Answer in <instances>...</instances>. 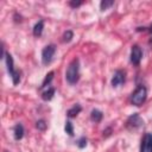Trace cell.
Returning <instances> with one entry per match:
<instances>
[{
    "label": "cell",
    "mask_w": 152,
    "mask_h": 152,
    "mask_svg": "<svg viewBox=\"0 0 152 152\" xmlns=\"http://www.w3.org/2000/svg\"><path fill=\"white\" fill-rule=\"evenodd\" d=\"M80 78V61L77 58L72 59L68 65L65 72V80L69 84H76Z\"/></svg>",
    "instance_id": "obj_1"
},
{
    "label": "cell",
    "mask_w": 152,
    "mask_h": 152,
    "mask_svg": "<svg viewBox=\"0 0 152 152\" xmlns=\"http://www.w3.org/2000/svg\"><path fill=\"white\" fill-rule=\"evenodd\" d=\"M146 97H147V90H146V88H145L144 86H139V87L134 90V93L132 94L131 102H132V104H134V106H141V104L145 102Z\"/></svg>",
    "instance_id": "obj_2"
},
{
    "label": "cell",
    "mask_w": 152,
    "mask_h": 152,
    "mask_svg": "<svg viewBox=\"0 0 152 152\" xmlns=\"http://www.w3.org/2000/svg\"><path fill=\"white\" fill-rule=\"evenodd\" d=\"M5 58H6V65H7V70L12 77V82L14 86H17L19 82H20V72L18 70L14 69V65H13V58L10 53H6L5 55Z\"/></svg>",
    "instance_id": "obj_3"
},
{
    "label": "cell",
    "mask_w": 152,
    "mask_h": 152,
    "mask_svg": "<svg viewBox=\"0 0 152 152\" xmlns=\"http://www.w3.org/2000/svg\"><path fill=\"white\" fill-rule=\"evenodd\" d=\"M55 52H56V46L53 44L46 45L42 51V62H43V64L48 65L52 61V57H53Z\"/></svg>",
    "instance_id": "obj_4"
},
{
    "label": "cell",
    "mask_w": 152,
    "mask_h": 152,
    "mask_svg": "<svg viewBox=\"0 0 152 152\" xmlns=\"http://www.w3.org/2000/svg\"><path fill=\"white\" fill-rule=\"evenodd\" d=\"M144 124V120L140 118V115L138 113H134L133 115H131L128 119H127V122H126V127L128 129H137L139 128L140 126H142Z\"/></svg>",
    "instance_id": "obj_5"
},
{
    "label": "cell",
    "mask_w": 152,
    "mask_h": 152,
    "mask_svg": "<svg viewBox=\"0 0 152 152\" xmlns=\"http://www.w3.org/2000/svg\"><path fill=\"white\" fill-rule=\"evenodd\" d=\"M140 152H152V133H146L142 137Z\"/></svg>",
    "instance_id": "obj_6"
},
{
    "label": "cell",
    "mask_w": 152,
    "mask_h": 152,
    "mask_svg": "<svg viewBox=\"0 0 152 152\" xmlns=\"http://www.w3.org/2000/svg\"><path fill=\"white\" fill-rule=\"evenodd\" d=\"M142 58V51L138 45H133L131 50V62L134 65H138Z\"/></svg>",
    "instance_id": "obj_7"
},
{
    "label": "cell",
    "mask_w": 152,
    "mask_h": 152,
    "mask_svg": "<svg viewBox=\"0 0 152 152\" xmlns=\"http://www.w3.org/2000/svg\"><path fill=\"white\" fill-rule=\"evenodd\" d=\"M125 78H126V74L125 71L122 70H116L113 75V78H112V86L113 87H118L120 84H122L125 82Z\"/></svg>",
    "instance_id": "obj_8"
},
{
    "label": "cell",
    "mask_w": 152,
    "mask_h": 152,
    "mask_svg": "<svg viewBox=\"0 0 152 152\" xmlns=\"http://www.w3.org/2000/svg\"><path fill=\"white\" fill-rule=\"evenodd\" d=\"M13 133H14V139L15 140H20L24 137V127L21 124H17L13 128Z\"/></svg>",
    "instance_id": "obj_9"
},
{
    "label": "cell",
    "mask_w": 152,
    "mask_h": 152,
    "mask_svg": "<svg viewBox=\"0 0 152 152\" xmlns=\"http://www.w3.org/2000/svg\"><path fill=\"white\" fill-rule=\"evenodd\" d=\"M102 118H103V114H102L101 110H99V109H93V110H91V113H90V119H91L94 122H100V121L102 120Z\"/></svg>",
    "instance_id": "obj_10"
},
{
    "label": "cell",
    "mask_w": 152,
    "mask_h": 152,
    "mask_svg": "<svg viewBox=\"0 0 152 152\" xmlns=\"http://www.w3.org/2000/svg\"><path fill=\"white\" fill-rule=\"evenodd\" d=\"M43 28H44V21L43 20H39L34 26H33V34L36 37H39L42 33H43Z\"/></svg>",
    "instance_id": "obj_11"
},
{
    "label": "cell",
    "mask_w": 152,
    "mask_h": 152,
    "mask_svg": "<svg viewBox=\"0 0 152 152\" xmlns=\"http://www.w3.org/2000/svg\"><path fill=\"white\" fill-rule=\"evenodd\" d=\"M53 95H55V88L50 87V88H48V90L43 91V94H42V99H43L44 101H50V100L53 97Z\"/></svg>",
    "instance_id": "obj_12"
},
{
    "label": "cell",
    "mask_w": 152,
    "mask_h": 152,
    "mask_svg": "<svg viewBox=\"0 0 152 152\" xmlns=\"http://www.w3.org/2000/svg\"><path fill=\"white\" fill-rule=\"evenodd\" d=\"M81 110H82V107H81L80 104H75V106H72V107L68 110L66 115H68L69 118H74V116H76Z\"/></svg>",
    "instance_id": "obj_13"
},
{
    "label": "cell",
    "mask_w": 152,
    "mask_h": 152,
    "mask_svg": "<svg viewBox=\"0 0 152 152\" xmlns=\"http://www.w3.org/2000/svg\"><path fill=\"white\" fill-rule=\"evenodd\" d=\"M52 78H53V71H50L46 76H45V78H44V81H43V83H42V86H40V88L43 89V88H45L51 81H52Z\"/></svg>",
    "instance_id": "obj_14"
},
{
    "label": "cell",
    "mask_w": 152,
    "mask_h": 152,
    "mask_svg": "<svg viewBox=\"0 0 152 152\" xmlns=\"http://www.w3.org/2000/svg\"><path fill=\"white\" fill-rule=\"evenodd\" d=\"M113 5H114V1H113V0H104V1H101L100 7H101L102 11H104V10H107L108 7L113 6Z\"/></svg>",
    "instance_id": "obj_15"
},
{
    "label": "cell",
    "mask_w": 152,
    "mask_h": 152,
    "mask_svg": "<svg viewBox=\"0 0 152 152\" xmlns=\"http://www.w3.org/2000/svg\"><path fill=\"white\" fill-rule=\"evenodd\" d=\"M72 37H74L72 31L68 30V31H65L64 34H63V42H64V43H69V42L72 39Z\"/></svg>",
    "instance_id": "obj_16"
},
{
    "label": "cell",
    "mask_w": 152,
    "mask_h": 152,
    "mask_svg": "<svg viewBox=\"0 0 152 152\" xmlns=\"http://www.w3.org/2000/svg\"><path fill=\"white\" fill-rule=\"evenodd\" d=\"M65 132L69 134V135H72L74 134V127H72V124L70 121H66L65 122V127H64Z\"/></svg>",
    "instance_id": "obj_17"
},
{
    "label": "cell",
    "mask_w": 152,
    "mask_h": 152,
    "mask_svg": "<svg viewBox=\"0 0 152 152\" xmlns=\"http://www.w3.org/2000/svg\"><path fill=\"white\" fill-rule=\"evenodd\" d=\"M46 122L44 121V120H38L37 122H36V127L39 129V131H45L46 129Z\"/></svg>",
    "instance_id": "obj_18"
},
{
    "label": "cell",
    "mask_w": 152,
    "mask_h": 152,
    "mask_svg": "<svg viewBox=\"0 0 152 152\" xmlns=\"http://www.w3.org/2000/svg\"><path fill=\"white\" fill-rule=\"evenodd\" d=\"M77 146H78L80 148H83V147H86V146H87V139H86L84 137L80 138V139H78V141H77Z\"/></svg>",
    "instance_id": "obj_19"
},
{
    "label": "cell",
    "mask_w": 152,
    "mask_h": 152,
    "mask_svg": "<svg viewBox=\"0 0 152 152\" xmlns=\"http://www.w3.org/2000/svg\"><path fill=\"white\" fill-rule=\"evenodd\" d=\"M69 5H70V7H78V6H81L82 5V2L81 1H70L69 2Z\"/></svg>",
    "instance_id": "obj_20"
},
{
    "label": "cell",
    "mask_w": 152,
    "mask_h": 152,
    "mask_svg": "<svg viewBox=\"0 0 152 152\" xmlns=\"http://www.w3.org/2000/svg\"><path fill=\"white\" fill-rule=\"evenodd\" d=\"M148 31H150V32H152V25H151V26L148 27Z\"/></svg>",
    "instance_id": "obj_21"
},
{
    "label": "cell",
    "mask_w": 152,
    "mask_h": 152,
    "mask_svg": "<svg viewBox=\"0 0 152 152\" xmlns=\"http://www.w3.org/2000/svg\"><path fill=\"white\" fill-rule=\"evenodd\" d=\"M150 43H152V39H151V40H150Z\"/></svg>",
    "instance_id": "obj_22"
},
{
    "label": "cell",
    "mask_w": 152,
    "mask_h": 152,
    "mask_svg": "<svg viewBox=\"0 0 152 152\" xmlns=\"http://www.w3.org/2000/svg\"><path fill=\"white\" fill-rule=\"evenodd\" d=\"M4 152H8V151H4Z\"/></svg>",
    "instance_id": "obj_23"
}]
</instances>
